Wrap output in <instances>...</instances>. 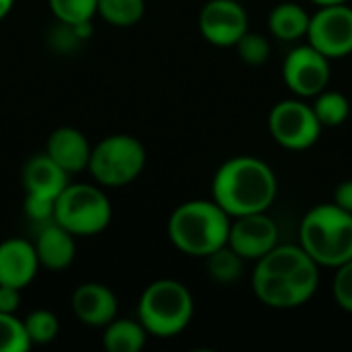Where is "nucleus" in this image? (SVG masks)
Wrapping results in <instances>:
<instances>
[{
  "label": "nucleus",
  "mask_w": 352,
  "mask_h": 352,
  "mask_svg": "<svg viewBox=\"0 0 352 352\" xmlns=\"http://www.w3.org/2000/svg\"><path fill=\"white\" fill-rule=\"evenodd\" d=\"M320 285V266L301 245H276L258 260L252 289L272 309H295L311 301Z\"/></svg>",
  "instance_id": "obj_1"
},
{
  "label": "nucleus",
  "mask_w": 352,
  "mask_h": 352,
  "mask_svg": "<svg viewBox=\"0 0 352 352\" xmlns=\"http://www.w3.org/2000/svg\"><path fill=\"white\" fill-rule=\"evenodd\" d=\"M278 194L272 167L252 155L227 159L212 177V200L231 217L266 212Z\"/></svg>",
  "instance_id": "obj_2"
},
{
  "label": "nucleus",
  "mask_w": 352,
  "mask_h": 352,
  "mask_svg": "<svg viewBox=\"0 0 352 352\" xmlns=\"http://www.w3.org/2000/svg\"><path fill=\"white\" fill-rule=\"evenodd\" d=\"M229 227L231 217L214 200H188L171 212L167 235L182 254L206 258L227 245Z\"/></svg>",
  "instance_id": "obj_3"
},
{
  "label": "nucleus",
  "mask_w": 352,
  "mask_h": 352,
  "mask_svg": "<svg viewBox=\"0 0 352 352\" xmlns=\"http://www.w3.org/2000/svg\"><path fill=\"white\" fill-rule=\"evenodd\" d=\"M299 245L318 266L338 268L352 260V212L334 202L314 206L299 225Z\"/></svg>",
  "instance_id": "obj_4"
},
{
  "label": "nucleus",
  "mask_w": 352,
  "mask_h": 352,
  "mask_svg": "<svg viewBox=\"0 0 352 352\" xmlns=\"http://www.w3.org/2000/svg\"><path fill=\"white\" fill-rule=\"evenodd\" d=\"M194 318V297L188 287L173 278L151 283L138 299V322L148 336L173 338L182 334Z\"/></svg>",
  "instance_id": "obj_5"
},
{
  "label": "nucleus",
  "mask_w": 352,
  "mask_h": 352,
  "mask_svg": "<svg viewBox=\"0 0 352 352\" xmlns=\"http://www.w3.org/2000/svg\"><path fill=\"white\" fill-rule=\"evenodd\" d=\"M111 202L99 186L68 184L54 206V221L74 237L99 235L111 223Z\"/></svg>",
  "instance_id": "obj_6"
},
{
  "label": "nucleus",
  "mask_w": 352,
  "mask_h": 352,
  "mask_svg": "<svg viewBox=\"0 0 352 352\" xmlns=\"http://www.w3.org/2000/svg\"><path fill=\"white\" fill-rule=\"evenodd\" d=\"M146 167V148L132 134H111L91 148L87 171L99 186L122 188L132 184Z\"/></svg>",
  "instance_id": "obj_7"
},
{
  "label": "nucleus",
  "mask_w": 352,
  "mask_h": 352,
  "mask_svg": "<svg viewBox=\"0 0 352 352\" xmlns=\"http://www.w3.org/2000/svg\"><path fill=\"white\" fill-rule=\"evenodd\" d=\"M272 138L287 151H305L320 140L324 126L311 105L299 99L278 101L268 116Z\"/></svg>",
  "instance_id": "obj_8"
},
{
  "label": "nucleus",
  "mask_w": 352,
  "mask_h": 352,
  "mask_svg": "<svg viewBox=\"0 0 352 352\" xmlns=\"http://www.w3.org/2000/svg\"><path fill=\"white\" fill-rule=\"evenodd\" d=\"M309 45L322 52L326 58H346L352 54V6L332 4L320 6L316 14L309 19L307 35Z\"/></svg>",
  "instance_id": "obj_9"
},
{
  "label": "nucleus",
  "mask_w": 352,
  "mask_h": 352,
  "mask_svg": "<svg viewBox=\"0 0 352 352\" xmlns=\"http://www.w3.org/2000/svg\"><path fill=\"white\" fill-rule=\"evenodd\" d=\"M285 85L301 99L316 97L330 82V58L314 45H299L291 50L283 62Z\"/></svg>",
  "instance_id": "obj_10"
},
{
  "label": "nucleus",
  "mask_w": 352,
  "mask_h": 352,
  "mask_svg": "<svg viewBox=\"0 0 352 352\" xmlns=\"http://www.w3.org/2000/svg\"><path fill=\"white\" fill-rule=\"evenodd\" d=\"M202 37L217 47H233L250 29V19L237 0H208L198 14Z\"/></svg>",
  "instance_id": "obj_11"
},
{
  "label": "nucleus",
  "mask_w": 352,
  "mask_h": 352,
  "mask_svg": "<svg viewBox=\"0 0 352 352\" xmlns=\"http://www.w3.org/2000/svg\"><path fill=\"white\" fill-rule=\"evenodd\" d=\"M227 245L243 260H260L278 245V227L266 212L231 219Z\"/></svg>",
  "instance_id": "obj_12"
},
{
  "label": "nucleus",
  "mask_w": 352,
  "mask_h": 352,
  "mask_svg": "<svg viewBox=\"0 0 352 352\" xmlns=\"http://www.w3.org/2000/svg\"><path fill=\"white\" fill-rule=\"evenodd\" d=\"M39 268L33 241L23 237H8L0 241V285L23 291L35 280Z\"/></svg>",
  "instance_id": "obj_13"
},
{
  "label": "nucleus",
  "mask_w": 352,
  "mask_h": 352,
  "mask_svg": "<svg viewBox=\"0 0 352 352\" xmlns=\"http://www.w3.org/2000/svg\"><path fill=\"white\" fill-rule=\"evenodd\" d=\"M72 311L89 328H105L118 318V297L101 283H82L72 293Z\"/></svg>",
  "instance_id": "obj_14"
},
{
  "label": "nucleus",
  "mask_w": 352,
  "mask_h": 352,
  "mask_svg": "<svg viewBox=\"0 0 352 352\" xmlns=\"http://www.w3.org/2000/svg\"><path fill=\"white\" fill-rule=\"evenodd\" d=\"M91 144L87 136L72 126H60L56 128L45 142V155L58 163L68 175L80 173L89 167L91 159Z\"/></svg>",
  "instance_id": "obj_15"
},
{
  "label": "nucleus",
  "mask_w": 352,
  "mask_h": 352,
  "mask_svg": "<svg viewBox=\"0 0 352 352\" xmlns=\"http://www.w3.org/2000/svg\"><path fill=\"white\" fill-rule=\"evenodd\" d=\"M35 252L41 268H47L52 272H62L70 268V264L76 258V241L70 231L60 227L56 221L45 223L39 227L35 235Z\"/></svg>",
  "instance_id": "obj_16"
},
{
  "label": "nucleus",
  "mask_w": 352,
  "mask_h": 352,
  "mask_svg": "<svg viewBox=\"0 0 352 352\" xmlns=\"http://www.w3.org/2000/svg\"><path fill=\"white\" fill-rule=\"evenodd\" d=\"M68 177L70 175L58 163H54L45 155V151L29 157L27 163L23 165V173H21L25 194L45 196L52 200H56L60 196V192L70 184Z\"/></svg>",
  "instance_id": "obj_17"
},
{
  "label": "nucleus",
  "mask_w": 352,
  "mask_h": 352,
  "mask_svg": "<svg viewBox=\"0 0 352 352\" xmlns=\"http://www.w3.org/2000/svg\"><path fill=\"white\" fill-rule=\"evenodd\" d=\"M311 14L297 2H280L268 14V29L280 41H297L307 35Z\"/></svg>",
  "instance_id": "obj_18"
},
{
  "label": "nucleus",
  "mask_w": 352,
  "mask_h": 352,
  "mask_svg": "<svg viewBox=\"0 0 352 352\" xmlns=\"http://www.w3.org/2000/svg\"><path fill=\"white\" fill-rule=\"evenodd\" d=\"M148 332L136 320H111L103 328V346L107 352H140L146 344Z\"/></svg>",
  "instance_id": "obj_19"
},
{
  "label": "nucleus",
  "mask_w": 352,
  "mask_h": 352,
  "mask_svg": "<svg viewBox=\"0 0 352 352\" xmlns=\"http://www.w3.org/2000/svg\"><path fill=\"white\" fill-rule=\"evenodd\" d=\"M204 260H206V272L210 280H214L217 285H233L243 274L245 260L237 252H233L229 245L219 248L217 252L208 254Z\"/></svg>",
  "instance_id": "obj_20"
},
{
  "label": "nucleus",
  "mask_w": 352,
  "mask_h": 352,
  "mask_svg": "<svg viewBox=\"0 0 352 352\" xmlns=\"http://www.w3.org/2000/svg\"><path fill=\"white\" fill-rule=\"evenodd\" d=\"M144 0H97V14L113 27H134L144 16Z\"/></svg>",
  "instance_id": "obj_21"
},
{
  "label": "nucleus",
  "mask_w": 352,
  "mask_h": 352,
  "mask_svg": "<svg viewBox=\"0 0 352 352\" xmlns=\"http://www.w3.org/2000/svg\"><path fill=\"white\" fill-rule=\"evenodd\" d=\"M311 107H314V111H316V116L324 128L342 126L351 116V103H349L346 95H342L340 91H326L324 89L320 95H316V101Z\"/></svg>",
  "instance_id": "obj_22"
},
{
  "label": "nucleus",
  "mask_w": 352,
  "mask_h": 352,
  "mask_svg": "<svg viewBox=\"0 0 352 352\" xmlns=\"http://www.w3.org/2000/svg\"><path fill=\"white\" fill-rule=\"evenodd\" d=\"M25 332L31 340V346H43L56 340L58 332H60V322L56 318V314H52L50 309H35L31 311L25 320H23Z\"/></svg>",
  "instance_id": "obj_23"
},
{
  "label": "nucleus",
  "mask_w": 352,
  "mask_h": 352,
  "mask_svg": "<svg viewBox=\"0 0 352 352\" xmlns=\"http://www.w3.org/2000/svg\"><path fill=\"white\" fill-rule=\"evenodd\" d=\"M56 21L66 25H80L93 21L97 14V0H50Z\"/></svg>",
  "instance_id": "obj_24"
},
{
  "label": "nucleus",
  "mask_w": 352,
  "mask_h": 352,
  "mask_svg": "<svg viewBox=\"0 0 352 352\" xmlns=\"http://www.w3.org/2000/svg\"><path fill=\"white\" fill-rule=\"evenodd\" d=\"M237 50V56L241 58V62H245L248 66H262L268 62L272 45L268 41L266 35L262 33H254V31H245L239 41L233 45Z\"/></svg>",
  "instance_id": "obj_25"
},
{
  "label": "nucleus",
  "mask_w": 352,
  "mask_h": 352,
  "mask_svg": "<svg viewBox=\"0 0 352 352\" xmlns=\"http://www.w3.org/2000/svg\"><path fill=\"white\" fill-rule=\"evenodd\" d=\"M31 340L25 332L23 320L14 314L0 311V352H27Z\"/></svg>",
  "instance_id": "obj_26"
},
{
  "label": "nucleus",
  "mask_w": 352,
  "mask_h": 352,
  "mask_svg": "<svg viewBox=\"0 0 352 352\" xmlns=\"http://www.w3.org/2000/svg\"><path fill=\"white\" fill-rule=\"evenodd\" d=\"M332 295L340 309L352 314V260L336 268V274L332 280Z\"/></svg>",
  "instance_id": "obj_27"
},
{
  "label": "nucleus",
  "mask_w": 352,
  "mask_h": 352,
  "mask_svg": "<svg viewBox=\"0 0 352 352\" xmlns=\"http://www.w3.org/2000/svg\"><path fill=\"white\" fill-rule=\"evenodd\" d=\"M54 206L56 200L45 198V196H35V194H25V217L31 223H37L39 227L45 223L54 221Z\"/></svg>",
  "instance_id": "obj_28"
},
{
  "label": "nucleus",
  "mask_w": 352,
  "mask_h": 352,
  "mask_svg": "<svg viewBox=\"0 0 352 352\" xmlns=\"http://www.w3.org/2000/svg\"><path fill=\"white\" fill-rule=\"evenodd\" d=\"M21 305V289L0 285V311L2 314H16Z\"/></svg>",
  "instance_id": "obj_29"
},
{
  "label": "nucleus",
  "mask_w": 352,
  "mask_h": 352,
  "mask_svg": "<svg viewBox=\"0 0 352 352\" xmlns=\"http://www.w3.org/2000/svg\"><path fill=\"white\" fill-rule=\"evenodd\" d=\"M334 204H338L340 208L352 212V179H344L336 186L334 190Z\"/></svg>",
  "instance_id": "obj_30"
},
{
  "label": "nucleus",
  "mask_w": 352,
  "mask_h": 352,
  "mask_svg": "<svg viewBox=\"0 0 352 352\" xmlns=\"http://www.w3.org/2000/svg\"><path fill=\"white\" fill-rule=\"evenodd\" d=\"M12 4H14V0H0V21L10 12Z\"/></svg>",
  "instance_id": "obj_31"
},
{
  "label": "nucleus",
  "mask_w": 352,
  "mask_h": 352,
  "mask_svg": "<svg viewBox=\"0 0 352 352\" xmlns=\"http://www.w3.org/2000/svg\"><path fill=\"white\" fill-rule=\"evenodd\" d=\"M311 2L318 4V6H332V4H346L351 0H311Z\"/></svg>",
  "instance_id": "obj_32"
},
{
  "label": "nucleus",
  "mask_w": 352,
  "mask_h": 352,
  "mask_svg": "<svg viewBox=\"0 0 352 352\" xmlns=\"http://www.w3.org/2000/svg\"><path fill=\"white\" fill-rule=\"evenodd\" d=\"M351 6H352V0H351Z\"/></svg>",
  "instance_id": "obj_33"
}]
</instances>
